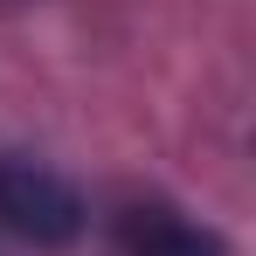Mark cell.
Returning a JSON list of instances; mask_svg holds the SVG:
<instances>
[{
    "label": "cell",
    "mask_w": 256,
    "mask_h": 256,
    "mask_svg": "<svg viewBox=\"0 0 256 256\" xmlns=\"http://www.w3.org/2000/svg\"><path fill=\"white\" fill-rule=\"evenodd\" d=\"M0 228L35 250H70L84 236V194L42 160L0 152Z\"/></svg>",
    "instance_id": "obj_1"
},
{
    "label": "cell",
    "mask_w": 256,
    "mask_h": 256,
    "mask_svg": "<svg viewBox=\"0 0 256 256\" xmlns=\"http://www.w3.org/2000/svg\"><path fill=\"white\" fill-rule=\"evenodd\" d=\"M111 242H118V256H228L214 228H201L173 201H125L111 214Z\"/></svg>",
    "instance_id": "obj_2"
}]
</instances>
